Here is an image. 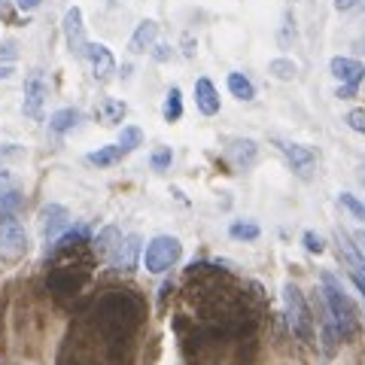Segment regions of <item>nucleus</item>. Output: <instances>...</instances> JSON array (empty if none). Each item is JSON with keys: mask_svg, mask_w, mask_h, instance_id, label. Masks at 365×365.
Returning a JSON list of instances; mask_svg holds the SVG:
<instances>
[{"mask_svg": "<svg viewBox=\"0 0 365 365\" xmlns=\"http://www.w3.org/2000/svg\"><path fill=\"white\" fill-rule=\"evenodd\" d=\"M319 283H323V304H326L329 323H332V329L338 332L341 341L353 338L359 329V319H356V307H353L350 295L344 292V287L338 283L335 274H329V271L319 274Z\"/></svg>", "mask_w": 365, "mask_h": 365, "instance_id": "1", "label": "nucleus"}, {"mask_svg": "<svg viewBox=\"0 0 365 365\" xmlns=\"http://www.w3.org/2000/svg\"><path fill=\"white\" fill-rule=\"evenodd\" d=\"M283 307H287V323L292 329V335L299 341H314V314L304 302V292L295 283L283 287Z\"/></svg>", "mask_w": 365, "mask_h": 365, "instance_id": "2", "label": "nucleus"}, {"mask_svg": "<svg viewBox=\"0 0 365 365\" xmlns=\"http://www.w3.org/2000/svg\"><path fill=\"white\" fill-rule=\"evenodd\" d=\"M180 256H182V244L177 241V237L174 235H158L143 250V265L150 274H165V271H170L177 265Z\"/></svg>", "mask_w": 365, "mask_h": 365, "instance_id": "3", "label": "nucleus"}, {"mask_svg": "<svg viewBox=\"0 0 365 365\" xmlns=\"http://www.w3.org/2000/svg\"><path fill=\"white\" fill-rule=\"evenodd\" d=\"M25 253H28V232L13 216H6V220L0 222V259L19 262Z\"/></svg>", "mask_w": 365, "mask_h": 365, "instance_id": "4", "label": "nucleus"}, {"mask_svg": "<svg viewBox=\"0 0 365 365\" xmlns=\"http://www.w3.org/2000/svg\"><path fill=\"white\" fill-rule=\"evenodd\" d=\"M64 40H67V49H71L76 58H86V49H88V40H86V28H83V9L71 6L64 13Z\"/></svg>", "mask_w": 365, "mask_h": 365, "instance_id": "5", "label": "nucleus"}, {"mask_svg": "<svg viewBox=\"0 0 365 365\" xmlns=\"http://www.w3.org/2000/svg\"><path fill=\"white\" fill-rule=\"evenodd\" d=\"M280 153L287 155V162L289 168L295 170L299 177H311V170L317 165V153L311 150V146H304V143H289V140H280Z\"/></svg>", "mask_w": 365, "mask_h": 365, "instance_id": "6", "label": "nucleus"}, {"mask_svg": "<svg viewBox=\"0 0 365 365\" xmlns=\"http://www.w3.org/2000/svg\"><path fill=\"white\" fill-rule=\"evenodd\" d=\"M71 213H67V207H61V204H46V207L40 210V225H43V237L46 241H55L61 232H67L71 228Z\"/></svg>", "mask_w": 365, "mask_h": 365, "instance_id": "7", "label": "nucleus"}, {"mask_svg": "<svg viewBox=\"0 0 365 365\" xmlns=\"http://www.w3.org/2000/svg\"><path fill=\"white\" fill-rule=\"evenodd\" d=\"M86 58L91 64V71H95V79H101V83H107V79L116 73V58H113V52L104 43H88Z\"/></svg>", "mask_w": 365, "mask_h": 365, "instance_id": "8", "label": "nucleus"}, {"mask_svg": "<svg viewBox=\"0 0 365 365\" xmlns=\"http://www.w3.org/2000/svg\"><path fill=\"white\" fill-rule=\"evenodd\" d=\"M137 256H140V235H128V237H122V241L116 244V250H113L110 265L116 271H134L137 268Z\"/></svg>", "mask_w": 365, "mask_h": 365, "instance_id": "9", "label": "nucleus"}, {"mask_svg": "<svg viewBox=\"0 0 365 365\" xmlns=\"http://www.w3.org/2000/svg\"><path fill=\"white\" fill-rule=\"evenodd\" d=\"M46 95H49V86H46V76H43L40 71H34V73L25 79V113H28L31 119H37V116H40Z\"/></svg>", "mask_w": 365, "mask_h": 365, "instance_id": "10", "label": "nucleus"}, {"mask_svg": "<svg viewBox=\"0 0 365 365\" xmlns=\"http://www.w3.org/2000/svg\"><path fill=\"white\" fill-rule=\"evenodd\" d=\"M329 71H332V76L338 79L341 86H359L365 79V67L356 61V58H332V64H329Z\"/></svg>", "mask_w": 365, "mask_h": 365, "instance_id": "11", "label": "nucleus"}, {"mask_svg": "<svg viewBox=\"0 0 365 365\" xmlns=\"http://www.w3.org/2000/svg\"><path fill=\"white\" fill-rule=\"evenodd\" d=\"M195 104H198V110L204 113V116H216V113H220V91L213 88L210 79L201 76L195 83Z\"/></svg>", "mask_w": 365, "mask_h": 365, "instance_id": "12", "label": "nucleus"}, {"mask_svg": "<svg viewBox=\"0 0 365 365\" xmlns=\"http://www.w3.org/2000/svg\"><path fill=\"white\" fill-rule=\"evenodd\" d=\"M155 37H158V25H155L153 19H146V21H140V25H137L134 37H131V43H128V49H131L134 55H143V52L155 43Z\"/></svg>", "mask_w": 365, "mask_h": 365, "instance_id": "13", "label": "nucleus"}, {"mask_svg": "<svg viewBox=\"0 0 365 365\" xmlns=\"http://www.w3.org/2000/svg\"><path fill=\"white\" fill-rule=\"evenodd\" d=\"M228 155H232V162L237 168H253L256 158H259V146L253 140H235L228 146Z\"/></svg>", "mask_w": 365, "mask_h": 365, "instance_id": "14", "label": "nucleus"}, {"mask_svg": "<svg viewBox=\"0 0 365 365\" xmlns=\"http://www.w3.org/2000/svg\"><path fill=\"white\" fill-rule=\"evenodd\" d=\"M19 204H21V195H19L13 177H9V170H0V207H4V210H16Z\"/></svg>", "mask_w": 365, "mask_h": 365, "instance_id": "15", "label": "nucleus"}, {"mask_svg": "<svg viewBox=\"0 0 365 365\" xmlns=\"http://www.w3.org/2000/svg\"><path fill=\"white\" fill-rule=\"evenodd\" d=\"M95 113H98V119L104 125H116L125 116V104H122V101H116V98H101Z\"/></svg>", "mask_w": 365, "mask_h": 365, "instance_id": "16", "label": "nucleus"}, {"mask_svg": "<svg viewBox=\"0 0 365 365\" xmlns=\"http://www.w3.org/2000/svg\"><path fill=\"white\" fill-rule=\"evenodd\" d=\"M76 122H79V113H76L73 107H64V110H55L52 116H49V128H52L55 134H67Z\"/></svg>", "mask_w": 365, "mask_h": 365, "instance_id": "17", "label": "nucleus"}, {"mask_svg": "<svg viewBox=\"0 0 365 365\" xmlns=\"http://www.w3.org/2000/svg\"><path fill=\"white\" fill-rule=\"evenodd\" d=\"M228 91H232L237 101H253L256 98V86L250 83L244 73H228Z\"/></svg>", "mask_w": 365, "mask_h": 365, "instance_id": "18", "label": "nucleus"}, {"mask_svg": "<svg viewBox=\"0 0 365 365\" xmlns=\"http://www.w3.org/2000/svg\"><path fill=\"white\" fill-rule=\"evenodd\" d=\"M122 155H125V153H122V146H119V143H116V146H101V150L88 153V162H91V165H98V168H110V165H116Z\"/></svg>", "mask_w": 365, "mask_h": 365, "instance_id": "19", "label": "nucleus"}, {"mask_svg": "<svg viewBox=\"0 0 365 365\" xmlns=\"http://www.w3.org/2000/svg\"><path fill=\"white\" fill-rule=\"evenodd\" d=\"M268 73L274 79H280V83H289V79H295V73H299V64L289 61V58H274L268 64Z\"/></svg>", "mask_w": 365, "mask_h": 365, "instance_id": "20", "label": "nucleus"}, {"mask_svg": "<svg viewBox=\"0 0 365 365\" xmlns=\"http://www.w3.org/2000/svg\"><path fill=\"white\" fill-rule=\"evenodd\" d=\"M228 235H232L235 241H256V237H259V225L250 222V220H237V222L228 225Z\"/></svg>", "mask_w": 365, "mask_h": 365, "instance_id": "21", "label": "nucleus"}, {"mask_svg": "<svg viewBox=\"0 0 365 365\" xmlns=\"http://www.w3.org/2000/svg\"><path fill=\"white\" fill-rule=\"evenodd\" d=\"M140 143H143V131L137 128V125H125V128L119 131V146H122V153H134Z\"/></svg>", "mask_w": 365, "mask_h": 365, "instance_id": "22", "label": "nucleus"}, {"mask_svg": "<svg viewBox=\"0 0 365 365\" xmlns=\"http://www.w3.org/2000/svg\"><path fill=\"white\" fill-rule=\"evenodd\" d=\"M162 113H165V119H168V122H177V119L182 116V95H180V88H177V86L168 91Z\"/></svg>", "mask_w": 365, "mask_h": 365, "instance_id": "23", "label": "nucleus"}, {"mask_svg": "<svg viewBox=\"0 0 365 365\" xmlns=\"http://www.w3.org/2000/svg\"><path fill=\"white\" fill-rule=\"evenodd\" d=\"M119 241H122V237H119L116 228H113V225H110V228H104V232H101V237H98V253L104 256V259H110Z\"/></svg>", "mask_w": 365, "mask_h": 365, "instance_id": "24", "label": "nucleus"}, {"mask_svg": "<svg viewBox=\"0 0 365 365\" xmlns=\"http://www.w3.org/2000/svg\"><path fill=\"white\" fill-rule=\"evenodd\" d=\"M338 204H341V207H347L353 216H356V220H362V222H365V204L353 198L350 192H341V195H338Z\"/></svg>", "mask_w": 365, "mask_h": 365, "instance_id": "25", "label": "nucleus"}, {"mask_svg": "<svg viewBox=\"0 0 365 365\" xmlns=\"http://www.w3.org/2000/svg\"><path fill=\"white\" fill-rule=\"evenodd\" d=\"M170 162H174V153H170V146H158V150L153 153V168L155 170H168Z\"/></svg>", "mask_w": 365, "mask_h": 365, "instance_id": "26", "label": "nucleus"}, {"mask_svg": "<svg viewBox=\"0 0 365 365\" xmlns=\"http://www.w3.org/2000/svg\"><path fill=\"white\" fill-rule=\"evenodd\" d=\"M347 125H350L353 131L365 134V107H356V110H350V113H347Z\"/></svg>", "mask_w": 365, "mask_h": 365, "instance_id": "27", "label": "nucleus"}, {"mask_svg": "<svg viewBox=\"0 0 365 365\" xmlns=\"http://www.w3.org/2000/svg\"><path fill=\"white\" fill-rule=\"evenodd\" d=\"M302 241H304V250H307V253H323V237H319V235H314V232H304L302 235Z\"/></svg>", "mask_w": 365, "mask_h": 365, "instance_id": "28", "label": "nucleus"}, {"mask_svg": "<svg viewBox=\"0 0 365 365\" xmlns=\"http://www.w3.org/2000/svg\"><path fill=\"white\" fill-rule=\"evenodd\" d=\"M359 4H362V0H335V9H338V13H353Z\"/></svg>", "mask_w": 365, "mask_h": 365, "instance_id": "29", "label": "nucleus"}, {"mask_svg": "<svg viewBox=\"0 0 365 365\" xmlns=\"http://www.w3.org/2000/svg\"><path fill=\"white\" fill-rule=\"evenodd\" d=\"M16 6L21 9V13H34V9L40 6V0H16Z\"/></svg>", "mask_w": 365, "mask_h": 365, "instance_id": "30", "label": "nucleus"}, {"mask_svg": "<svg viewBox=\"0 0 365 365\" xmlns=\"http://www.w3.org/2000/svg\"><path fill=\"white\" fill-rule=\"evenodd\" d=\"M356 88H359V86H341V88H338V98H341V101H350L353 95H356Z\"/></svg>", "mask_w": 365, "mask_h": 365, "instance_id": "31", "label": "nucleus"}, {"mask_svg": "<svg viewBox=\"0 0 365 365\" xmlns=\"http://www.w3.org/2000/svg\"><path fill=\"white\" fill-rule=\"evenodd\" d=\"M0 58H16V46H13V43H4V46H0Z\"/></svg>", "mask_w": 365, "mask_h": 365, "instance_id": "32", "label": "nucleus"}, {"mask_svg": "<svg viewBox=\"0 0 365 365\" xmlns=\"http://www.w3.org/2000/svg\"><path fill=\"white\" fill-rule=\"evenodd\" d=\"M353 241H356V244H359V250H362V256H365V232H356V235H353Z\"/></svg>", "mask_w": 365, "mask_h": 365, "instance_id": "33", "label": "nucleus"}, {"mask_svg": "<svg viewBox=\"0 0 365 365\" xmlns=\"http://www.w3.org/2000/svg\"><path fill=\"white\" fill-rule=\"evenodd\" d=\"M155 58H158V61L168 58V46H155Z\"/></svg>", "mask_w": 365, "mask_h": 365, "instance_id": "34", "label": "nucleus"}, {"mask_svg": "<svg viewBox=\"0 0 365 365\" xmlns=\"http://www.w3.org/2000/svg\"><path fill=\"white\" fill-rule=\"evenodd\" d=\"M9 76H13V67H9V64L0 67V79H9Z\"/></svg>", "mask_w": 365, "mask_h": 365, "instance_id": "35", "label": "nucleus"}, {"mask_svg": "<svg viewBox=\"0 0 365 365\" xmlns=\"http://www.w3.org/2000/svg\"><path fill=\"white\" fill-rule=\"evenodd\" d=\"M353 49H356V52H365V37H362V40H356V43H353Z\"/></svg>", "mask_w": 365, "mask_h": 365, "instance_id": "36", "label": "nucleus"}, {"mask_svg": "<svg viewBox=\"0 0 365 365\" xmlns=\"http://www.w3.org/2000/svg\"><path fill=\"white\" fill-rule=\"evenodd\" d=\"M359 180H362V182H365V165H362V168H359Z\"/></svg>", "mask_w": 365, "mask_h": 365, "instance_id": "37", "label": "nucleus"}, {"mask_svg": "<svg viewBox=\"0 0 365 365\" xmlns=\"http://www.w3.org/2000/svg\"><path fill=\"white\" fill-rule=\"evenodd\" d=\"M356 13H365V0H362V4L356 6Z\"/></svg>", "mask_w": 365, "mask_h": 365, "instance_id": "38", "label": "nucleus"}, {"mask_svg": "<svg viewBox=\"0 0 365 365\" xmlns=\"http://www.w3.org/2000/svg\"><path fill=\"white\" fill-rule=\"evenodd\" d=\"M0 4H4V0H0Z\"/></svg>", "mask_w": 365, "mask_h": 365, "instance_id": "39", "label": "nucleus"}]
</instances>
